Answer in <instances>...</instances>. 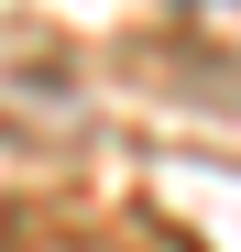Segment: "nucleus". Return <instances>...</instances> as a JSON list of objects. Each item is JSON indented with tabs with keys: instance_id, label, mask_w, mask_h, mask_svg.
<instances>
[]
</instances>
